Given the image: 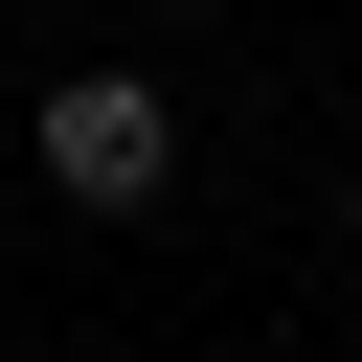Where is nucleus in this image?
I'll use <instances>...</instances> for the list:
<instances>
[{
  "label": "nucleus",
  "instance_id": "nucleus-1",
  "mask_svg": "<svg viewBox=\"0 0 362 362\" xmlns=\"http://www.w3.org/2000/svg\"><path fill=\"white\" fill-rule=\"evenodd\" d=\"M23 181H45V204H90V226H136V204L181 181V113H158L136 68H68V90L23 113Z\"/></svg>",
  "mask_w": 362,
  "mask_h": 362
},
{
  "label": "nucleus",
  "instance_id": "nucleus-2",
  "mask_svg": "<svg viewBox=\"0 0 362 362\" xmlns=\"http://www.w3.org/2000/svg\"><path fill=\"white\" fill-rule=\"evenodd\" d=\"M339 226H362V181H339Z\"/></svg>",
  "mask_w": 362,
  "mask_h": 362
}]
</instances>
